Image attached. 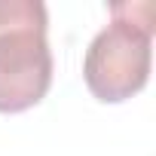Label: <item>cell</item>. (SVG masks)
Instances as JSON below:
<instances>
[{
  "label": "cell",
  "instance_id": "1",
  "mask_svg": "<svg viewBox=\"0 0 156 156\" xmlns=\"http://www.w3.org/2000/svg\"><path fill=\"white\" fill-rule=\"evenodd\" d=\"M153 3H113L110 25L95 34L86 49L83 80L104 104H119L138 95L150 76Z\"/></svg>",
  "mask_w": 156,
  "mask_h": 156
},
{
  "label": "cell",
  "instance_id": "2",
  "mask_svg": "<svg viewBox=\"0 0 156 156\" xmlns=\"http://www.w3.org/2000/svg\"><path fill=\"white\" fill-rule=\"evenodd\" d=\"M49 16L40 0H0V113L40 104L52 86Z\"/></svg>",
  "mask_w": 156,
  "mask_h": 156
}]
</instances>
